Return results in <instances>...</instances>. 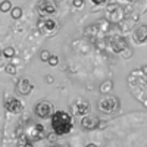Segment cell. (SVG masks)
Segmentation results:
<instances>
[{"mask_svg":"<svg viewBox=\"0 0 147 147\" xmlns=\"http://www.w3.org/2000/svg\"><path fill=\"white\" fill-rule=\"evenodd\" d=\"M50 56H52V55H50V52H49V50H43V52L40 53V59L43 60V62H47Z\"/></svg>","mask_w":147,"mask_h":147,"instance_id":"19","label":"cell"},{"mask_svg":"<svg viewBox=\"0 0 147 147\" xmlns=\"http://www.w3.org/2000/svg\"><path fill=\"white\" fill-rule=\"evenodd\" d=\"M5 71H6V74H9V75H15L16 74V66L12 65V63H7L5 66Z\"/></svg>","mask_w":147,"mask_h":147,"instance_id":"17","label":"cell"},{"mask_svg":"<svg viewBox=\"0 0 147 147\" xmlns=\"http://www.w3.org/2000/svg\"><path fill=\"white\" fill-rule=\"evenodd\" d=\"M81 128L87 129V131H91V129H96L99 128V124H100V119L97 118L96 115H91V113H87L81 116Z\"/></svg>","mask_w":147,"mask_h":147,"instance_id":"7","label":"cell"},{"mask_svg":"<svg viewBox=\"0 0 147 147\" xmlns=\"http://www.w3.org/2000/svg\"><path fill=\"white\" fill-rule=\"evenodd\" d=\"M97 107H99V110L105 115H115L121 107V103H119V99L116 96H107L106 94L99 100Z\"/></svg>","mask_w":147,"mask_h":147,"instance_id":"2","label":"cell"},{"mask_svg":"<svg viewBox=\"0 0 147 147\" xmlns=\"http://www.w3.org/2000/svg\"><path fill=\"white\" fill-rule=\"evenodd\" d=\"M2 55H3V52H0V56H2Z\"/></svg>","mask_w":147,"mask_h":147,"instance_id":"23","label":"cell"},{"mask_svg":"<svg viewBox=\"0 0 147 147\" xmlns=\"http://www.w3.org/2000/svg\"><path fill=\"white\" fill-rule=\"evenodd\" d=\"M50 125L53 129V134L56 136H66L74 128V118L69 112L65 110H53L50 116Z\"/></svg>","mask_w":147,"mask_h":147,"instance_id":"1","label":"cell"},{"mask_svg":"<svg viewBox=\"0 0 147 147\" xmlns=\"http://www.w3.org/2000/svg\"><path fill=\"white\" fill-rule=\"evenodd\" d=\"M112 87H113V82L110 81V80H107V81H105V82L100 85V93H102V94H106V93H109L110 90H112Z\"/></svg>","mask_w":147,"mask_h":147,"instance_id":"13","label":"cell"},{"mask_svg":"<svg viewBox=\"0 0 147 147\" xmlns=\"http://www.w3.org/2000/svg\"><path fill=\"white\" fill-rule=\"evenodd\" d=\"M28 137L31 138V141H38V140H43V138L47 137V132H46V129H44L43 125L35 124V125H31L30 127Z\"/></svg>","mask_w":147,"mask_h":147,"instance_id":"9","label":"cell"},{"mask_svg":"<svg viewBox=\"0 0 147 147\" xmlns=\"http://www.w3.org/2000/svg\"><path fill=\"white\" fill-rule=\"evenodd\" d=\"M57 28V24L55 19L49 18V16H43L38 21V30L41 34H53Z\"/></svg>","mask_w":147,"mask_h":147,"instance_id":"6","label":"cell"},{"mask_svg":"<svg viewBox=\"0 0 147 147\" xmlns=\"http://www.w3.org/2000/svg\"><path fill=\"white\" fill-rule=\"evenodd\" d=\"M10 9H12V3L9 0H3V2L0 3V10L2 12H10Z\"/></svg>","mask_w":147,"mask_h":147,"instance_id":"16","label":"cell"},{"mask_svg":"<svg viewBox=\"0 0 147 147\" xmlns=\"http://www.w3.org/2000/svg\"><path fill=\"white\" fill-rule=\"evenodd\" d=\"M49 82H53V78H52V75H47V78H46Z\"/></svg>","mask_w":147,"mask_h":147,"instance_id":"22","label":"cell"},{"mask_svg":"<svg viewBox=\"0 0 147 147\" xmlns=\"http://www.w3.org/2000/svg\"><path fill=\"white\" fill-rule=\"evenodd\" d=\"M109 44H110V49H112L113 53H121L128 47V41L122 35H113L112 38H110Z\"/></svg>","mask_w":147,"mask_h":147,"instance_id":"8","label":"cell"},{"mask_svg":"<svg viewBox=\"0 0 147 147\" xmlns=\"http://www.w3.org/2000/svg\"><path fill=\"white\" fill-rule=\"evenodd\" d=\"M10 15H12V18H13V19H19V18L22 16V9H21L19 6L12 7V9H10Z\"/></svg>","mask_w":147,"mask_h":147,"instance_id":"14","label":"cell"},{"mask_svg":"<svg viewBox=\"0 0 147 147\" xmlns=\"http://www.w3.org/2000/svg\"><path fill=\"white\" fill-rule=\"evenodd\" d=\"M37 10H38L40 16H52L56 13V5L53 0H38L37 3Z\"/></svg>","mask_w":147,"mask_h":147,"instance_id":"5","label":"cell"},{"mask_svg":"<svg viewBox=\"0 0 147 147\" xmlns=\"http://www.w3.org/2000/svg\"><path fill=\"white\" fill-rule=\"evenodd\" d=\"M90 109H91V106H90L88 100H85V99H78L72 106L74 113L78 116H84V115L90 113Z\"/></svg>","mask_w":147,"mask_h":147,"instance_id":"10","label":"cell"},{"mask_svg":"<svg viewBox=\"0 0 147 147\" xmlns=\"http://www.w3.org/2000/svg\"><path fill=\"white\" fill-rule=\"evenodd\" d=\"M34 113L40 119H47L53 113V105L49 100H41L34 106Z\"/></svg>","mask_w":147,"mask_h":147,"instance_id":"3","label":"cell"},{"mask_svg":"<svg viewBox=\"0 0 147 147\" xmlns=\"http://www.w3.org/2000/svg\"><path fill=\"white\" fill-rule=\"evenodd\" d=\"M91 2H93L94 5H103V3L107 2V0H91Z\"/></svg>","mask_w":147,"mask_h":147,"instance_id":"21","label":"cell"},{"mask_svg":"<svg viewBox=\"0 0 147 147\" xmlns=\"http://www.w3.org/2000/svg\"><path fill=\"white\" fill-rule=\"evenodd\" d=\"M5 109L12 115H19L24 110V105H22V102L18 99V97L7 96L5 99Z\"/></svg>","mask_w":147,"mask_h":147,"instance_id":"4","label":"cell"},{"mask_svg":"<svg viewBox=\"0 0 147 147\" xmlns=\"http://www.w3.org/2000/svg\"><path fill=\"white\" fill-rule=\"evenodd\" d=\"M132 40H134V43H137V44L147 43V25L146 24H141V25H138L136 30H134Z\"/></svg>","mask_w":147,"mask_h":147,"instance_id":"11","label":"cell"},{"mask_svg":"<svg viewBox=\"0 0 147 147\" xmlns=\"http://www.w3.org/2000/svg\"><path fill=\"white\" fill-rule=\"evenodd\" d=\"M124 2H129V0H124Z\"/></svg>","mask_w":147,"mask_h":147,"instance_id":"24","label":"cell"},{"mask_svg":"<svg viewBox=\"0 0 147 147\" xmlns=\"http://www.w3.org/2000/svg\"><path fill=\"white\" fill-rule=\"evenodd\" d=\"M31 90H32V84H31V81H30L28 78H21V80L18 81V84H16V91H18L19 94L27 96V94L31 93Z\"/></svg>","mask_w":147,"mask_h":147,"instance_id":"12","label":"cell"},{"mask_svg":"<svg viewBox=\"0 0 147 147\" xmlns=\"http://www.w3.org/2000/svg\"><path fill=\"white\" fill-rule=\"evenodd\" d=\"M3 56L6 59H12V57L15 56V49L13 47H6L5 50H3Z\"/></svg>","mask_w":147,"mask_h":147,"instance_id":"15","label":"cell"},{"mask_svg":"<svg viewBox=\"0 0 147 147\" xmlns=\"http://www.w3.org/2000/svg\"><path fill=\"white\" fill-rule=\"evenodd\" d=\"M72 6L75 7V9L84 7V0H74V2H72Z\"/></svg>","mask_w":147,"mask_h":147,"instance_id":"20","label":"cell"},{"mask_svg":"<svg viewBox=\"0 0 147 147\" xmlns=\"http://www.w3.org/2000/svg\"><path fill=\"white\" fill-rule=\"evenodd\" d=\"M57 62H59V57H57V56H55V55H52L50 57H49V60H47V63L50 65V66H56V65H57Z\"/></svg>","mask_w":147,"mask_h":147,"instance_id":"18","label":"cell"}]
</instances>
